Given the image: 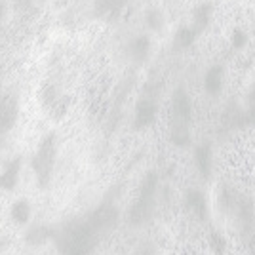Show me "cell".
<instances>
[{"label":"cell","mask_w":255,"mask_h":255,"mask_svg":"<svg viewBox=\"0 0 255 255\" xmlns=\"http://www.w3.org/2000/svg\"><path fill=\"white\" fill-rule=\"evenodd\" d=\"M103 236L105 234L97 229L90 215H86L84 219H76L65 225L55 240L63 255H92Z\"/></svg>","instance_id":"6da1fadb"},{"label":"cell","mask_w":255,"mask_h":255,"mask_svg":"<svg viewBox=\"0 0 255 255\" xmlns=\"http://www.w3.org/2000/svg\"><path fill=\"white\" fill-rule=\"evenodd\" d=\"M191 99L179 88L171 97L170 105V137L177 147H185L191 141Z\"/></svg>","instance_id":"7a4b0ae2"},{"label":"cell","mask_w":255,"mask_h":255,"mask_svg":"<svg viewBox=\"0 0 255 255\" xmlns=\"http://www.w3.org/2000/svg\"><path fill=\"white\" fill-rule=\"evenodd\" d=\"M156 191H158V175L154 171H149L147 177L141 183V191L131 212H129V223L143 225L149 221L152 212H154V202H156Z\"/></svg>","instance_id":"3957f363"},{"label":"cell","mask_w":255,"mask_h":255,"mask_svg":"<svg viewBox=\"0 0 255 255\" xmlns=\"http://www.w3.org/2000/svg\"><path fill=\"white\" fill-rule=\"evenodd\" d=\"M55 154H57V141L55 133H48L42 139V143L38 145V150L32 156V170L34 177L38 181V185L46 189L48 183L52 181L53 166H55Z\"/></svg>","instance_id":"277c9868"},{"label":"cell","mask_w":255,"mask_h":255,"mask_svg":"<svg viewBox=\"0 0 255 255\" xmlns=\"http://www.w3.org/2000/svg\"><path fill=\"white\" fill-rule=\"evenodd\" d=\"M154 118H156V94L150 90V86H149L147 94L141 97V101L137 103L133 124H135L137 129H141V128L150 126V124L154 122Z\"/></svg>","instance_id":"5b68a950"},{"label":"cell","mask_w":255,"mask_h":255,"mask_svg":"<svg viewBox=\"0 0 255 255\" xmlns=\"http://www.w3.org/2000/svg\"><path fill=\"white\" fill-rule=\"evenodd\" d=\"M17 120V101L10 94H0V133H6Z\"/></svg>","instance_id":"8992f818"},{"label":"cell","mask_w":255,"mask_h":255,"mask_svg":"<svg viewBox=\"0 0 255 255\" xmlns=\"http://www.w3.org/2000/svg\"><path fill=\"white\" fill-rule=\"evenodd\" d=\"M19 171H21V158L17 156L10 160L4 171L0 173V191H13L19 181Z\"/></svg>","instance_id":"52a82bcc"},{"label":"cell","mask_w":255,"mask_h":255,"mask_svg":"<svg viewBox=\"0 0 255 255\" xmlns=\"http://www.w3.org/2000/svg\"><path fill=\"white\" fill-rule=\"evenodd\" d=\"M185 202H187V208L191 210L198 219H206V213H208V208H206V198L200 191L196 189H191L185 196Z\"/></svg>","instance_id":"ba28073f"},{"label":"cell","mask_w":255,"mask_h":255,"mask_svg":"<svg viewBox=\"0 0 255 255\" xmlns=\"http://www.w3.org/2000/svg\"><path fill=\"white\" fill-rule=\"evenodd\" d=\"M194 158H196V166H198L200 173L204 177H210V173H212V147L200 145L194 152Z\"/></svg>","instance_id":"9c48e42d"},{"label":"cell","mask_w":255,"mask_h":255,"mask_svg":"<svg viewBox=\"0 0 255 255\" xmlns=\"http://www.w3.org/2000/svg\"><path fill=\"white\" fill-rule=\"evenodd\" d=\"M149 50H150V42L147 36H139L135 38L133 42L129 44V57L133 59V61H145L147 59V55H149Z\"/></svg>","instance_id":"30bf717a"},{"label":"cell","mask_w":255,"mask_h":255,"mask_svg":"<svg viewBox=\"0 0 255 255\" xmlns=\"http://www.w3.org/2000/svg\"><path fill=\"white\" fill-rule=\"evenodd\" d=\"M221 84H223V69H221V67H212V69L206 73L204 88H206L210 94H217V92L221 90Z\"/></svg>","instance_id":"8fae6325"},{"label":"cell","mask_w":255,"mask_h":255,"mask_svg":"<svg viewBox=\"0 0 255 255\" xmlns=\"http://www.w3.org/2000/svg\"><path fill=\"white\" fill-rule=\"evenodd\" d=\"M10 215L17 225H25L29 221V217H31V206H29L27 200H17V202L11 206Z\"/></svg>","instance_id":"7c38bea8"},{"label":"cell","mask_w":255,"mask_h":255,"mask_svg":"<svg viewBox=\"0 0 255 255\" xmlns=\"http://www.w3.org/2000/svg\"><path fill=\"white\" fill-rule=\"evenodd\" d=\"M50 236H52V231H48L46 227H34V229H31V231L27 233V242L32 246L42 244Z\"/></svg>","instance_id":"4fadbf2b"},{"label":"cell","mask_w":255,"mask_h":255,"mask_svg":"<svg viewBox=\"0 0 255 255\" xmlns=\"http://www.w3.org/2000/svg\"><path fill=\"white\" fill-rule=\"evenodd\" d=\"M210 13H212V8L208 4H202L198 10L194 11V23H196V29L194 31H202L204 27L210 21Z\"/></svg>","instance_id":"5bb4252c"},{"label":"cell","mask_w":255,"mask_h":255,"mask_svg":"<svg viewBox=\"0 0 255 255\" xmlns=\"http://www.w3.org/2000/svg\"><path fill=\"white\" fill-rule=\"evenodd\" d=\"M194 36H196V31H194V29L183 27V29H179L177 36H175V42L179 44L181 48H189V46L194 42Z\"/></svg>","instance_id":"9a60e30c"},{"label":"cell","mask_w":255,"mask_h":255,"mask_svg":"<svg viewBox=\"0 0 255 255\" xmlns=\"http://www.w3.org/2000/svg\"><path fill=\"white\" fill-rule=\"evenodd\" d=\"M147 25L150 29H160L162 27V13L158 10L147 11Z\"/></svg>","instance_id":"2e32d148"},{"label":"cell","mask_w":255,"mask_h":255,"mask_svg":"<svg viewBox=\"0 0 255 255\" xmlns=\"http://www.w3.org/2000/svg\"><path fill=\"white\" fill-rule=\"evenodd\" d=\"M212 248L217 252V254H223L225 252V240L217 233L212 234Z\"/></svg>","instance_id":"e0dca14e"},{"label":"cell","mask_w":255,"mask_h":255,"mask_svg":"<svg viewBox=\"0 0 255 255\" xmlns=\"http://www.w3.org/2000/svg\"><path fill=\"white\" fill-rule=\"evenodd\" d=\"M233 44H234V48H242L246 44V34L242 31H234L233 34Z\"/></svg>","instance_id":"ac0fdd59"},{"label":"cell","mask_w":255,"mask_h":255,"mask_svg":"<svg viewBox=\"0 0 255 255\" xmlns=\"http://www.w3.org/2000/svg\"><path fill=\"white\" fill-rule=\"evenodd\" d=\"M135 255H152V250H150V248H141Z\"/></svg>","instance_id":"d6986e66"},{"label":"cell","mask_w":255,"mask_h":255,"mask_svg":"<svg viewBox=\"0 0 255 255\" xmlns=\"http://www.w3.org/2000/svg\"><path fill=\"white\" fill-rule=\"evenodd\" d=\"M2 15H4V4L0 2V19H2Z\"/></svg>","instance_id":"ffe728a7"},{"label":"cell","mask_w":255,"mask_h":255,"mask_svg":"<svg viewBox=\"0 0 255 255\" xmlns=\"http://www.w3.org/2000/svg\"><path fill=\"white\" fill-rule=\"evenodd\" d=\"M2 135H4V133H0V143H2Z\"/></svg>","instance_id":"44dd1931"}]
</instances>
